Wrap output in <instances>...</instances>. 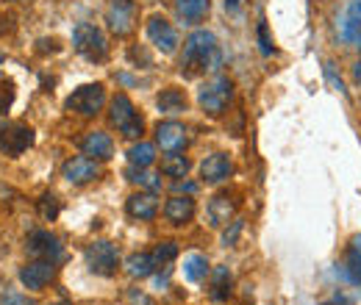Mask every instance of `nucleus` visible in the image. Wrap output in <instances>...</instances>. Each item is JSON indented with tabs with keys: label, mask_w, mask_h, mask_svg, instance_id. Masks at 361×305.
Here are the masks:
<instances>
[{
	"label": "nucleus",
	"mask_w": 361,
	"mask_h": 305,
	"mask_svg": "<svg viewBox=\"0 0 361 305\" xmlns=\"http://www.w3.org/2000/svg\"><path fill=\"white\" fill-rule=\"evenodd\" d=\"M223 56H220V44L212 31H195L189 34V39L183 44V56H180V70L186 75L195 73H214L220 67Z\"/></svg>",
	"instance_id": "nucleus-1"
},
{
	"label": "nucleus",
	"mask_w": 361,
	"mask_h": 305,
	"mask_svg": "<svg viewBox=\"0 0 361 305\" xmlns=\"http://www.w3.org/2000/svg\"><path fill=\"white\" fill-rule=\"evenodd\" d=\"M231 97H233V84H231V78H226V75H217V78L206 81L203 87L197 89V103H200V108L209 117H220L228 108Z\"/></svg>",
	"instance_id": "nucleus-2"
},
{
	"label": "nucleus",
	"mask_w": 361,
	"mask_h": 305,
	"mask_svg": "<svg viewBox=\"0 0 361 305\" xmlns=\"http://www.w3.org/2000/svg\"><path fill=\"white\" fill-rule=\"evenodd\" d=\"M73 44H75V50H78L84 58H90V61H106V56H109V42H106L103 31H100L97 25H92V23H78V25H75V31H73Z\"/></svg>",
	"instance_id": "nucleus-3"
},
{
	"label": "nucleus",
	"mask_w": 361,
	"mask_h": 305,
	"mask_svg": "<svg viewBox=\"0 0 361 305\" xmlns=\"http://www.w3.org/2000/svg\"><path fill=\"white\" fill-rule=\"evenodd\" d=\"M109 120H111V125L123 133L126 139H139V136H142V128H145V123H142V117L136 114L134 103H131L128 94H117V97L111 100V114H109Z\"/></svg>",
	"instance_id": "nucleus-4"
},
{
	"label": "nucleus",
	"mask_w": 361,
	"mask_h": 305,
	"mask_svg": "<svg viewBox=\"0 0 361 305\" xmlns=\"http://www.w3.org/2000/svg\"><path fill=\"white\" fill-rule=\"evenodd\" d=\"M136 17H139L136 0H111L106 8V25L114 37H128L136 28Z\"/></svg>",
	"instance_id": "nucleus-5"
},
{
	"label": "nucleus",
	"mask_w": 361,
	"mask_h": 305,
	"mask_svg": "<svg viewBox=\"0 0 361 305\" xmlns=\"http://www.w3.org/2000/svg\"><path fill=\"white\" fill-rule=\"evenodd\" d=\"M34 144V128L23 123H0V153L8 158L23 156Z\"/></svg>",
	"instance_id": "nucleus-6"
},
{
	"label": "nucleus",
	"mask_w": 361,
	"mask_h": 305,
	"mask_svg": "<svg viewBox=\"0 0 361 305\" xmlns=\"http://www.w3.org/2000/svg\"><path fill=\"white\" fill-rule=\"evenodd\" d=\"M87 266H90L94 275H103V278H111L117 275V266H120V250L111 244V242H92L84 253Z\"/></svg>",
	"instance_id": "nucleus-7"
},
{
	"label": "nucleus",
	"mask_w": 361,
	"mask_h": 305,
	"mask_svg": "<svg viewBox=\"0 0 361 305\" xmlns=\"http://www.w3.org/2000/svg\"><path fill=\"white\" fill-rule=\"evenodd\" d=\"M103 103H106V89L100 84H87L67 97V108L81 114V117H94L103 108Z\"/></svg>",
	"instance_id": "nucleus-8"
},
{
	"label": "nucleus",
	"mask_w": 361,
	"mask_h": 305,
	"mask_svg": "<svg viewBox=\"0 0 361 305\" xmlns=\"http://www.w3.org/2000/svg\"><path fill=\"white\" fill-rule=\"evenodd\" d=\"M25 247H28V253H31L34 259H39V261L59 263L64 259V247H61V242H59L50 230H34V233L28 236Z\"/></svg>",
	"instance_id": "nucleus-9"
},
{
	"label": "nucleus",
	"mask_w": 361,
	"mask_h": 305,
	"mask_svg": "<svg viewBox=\"0 0 361 305\" xmlns=\"http://www.w3.org/2000/svg\"><path fill=\"white\" fill-rule=\"evenodd\" d=\"M53 278H56V263L53 261H39V259H37V261L25 263V266L20 269L23 286H28V289H34V292L45 289Z\"/></svg>",
	"instance_id": "nucleus-10"
},
{
	"label": "nucleus",
	"mask_w": 361,
	"mask_h": 305,
	"mask_svg": "<svg viewBox=\"0 0 361 305\" xmlns=\"http://www.w3.org/2000/svg\"><path fill=\"white\" fill-rule=\"evenodd\" d=\"M147 37H150V42L156 44L161 53H176V47H178V34H176V28L164 17H150Z\"/></svg>",
	"instance_id": "nucleus-11"
},
{
	"label": "nucleus",
	"mask_w": 361,
	"mask_h": 305,
	"mask_svg": "<svg viewBox=\"0 0 361 305\" xmlns=\"http://www.w3.org/2000/svg\"><path fill=\"white\" fill-rule=\"evenodd\" d=\"M61 175H64L70 183L84 186V183H90V180H94V178L100 175V167L94 164V158H90V156H75V158H70V161L64 164Z\"/></svg>",
	"instance_id": "nucleus-12"
},
{
	"label": "nucleus",
	"mask_w": 361,
	"mask_h": 305,
	"mask_svg": "<svg viewBox=\"0 0 361 305\" xmlns=\"http://www.w3.org/2000/svg\"><path fill=\"white\" fill-rule=\"evenodd\" d=\"M156 142L164 153H180L186 147V128L176 120H167L156 128Z\"/></svg>",
	"instance_id": "nucleus-13"
},
{
	"label": "nucleus",
	"mask_w": 361,
	"mask_h": 305,
	"mask_svg": "<svg viewBox=\"0 0 361 305\" xmlns=\"http://www.w3.org/2000/svg\"><path fill=\"white\" fill-rule=\"evenodd\" d=\"M339 37L345 42H359L361 37V0H350L339 20Z\"/></svg>",
	"instance_id": "nucleus-14"
},
{
	"label": "nucleus",
	"mask_w": 361,
	"mask_h": 305,
	"mask_svg": "<svg viewBox=\"0 0 361 305\" xmlns=\"http://www.w3.org/2000/svg\"><path fill=\"white\" fill-rule=\"evenodd\" d=\"M231 173H233V164H231L226 153H214L200 164V178L206 183H223Z\"/></svg>",
	"instance_id": "nucleus-15"
},
{
	"label": "nucleus",
	"mask_w": 361,
	"mask_h": 305,
	"mask_svg": "<svg viewBox=\"0 0 361 305\" xmlns=\"http://www.w3.org/2000/svg\"><path fill=\"white\" fill-rule=\"evenodd\" d=\"M233 211H236V203L228 197V194H217L212 197L209 208H206V217L212 228H226L228 222H233Z\"/></svg>",
	"instance_id": "nucleus-16"
},
{
	"label": "nucleus",
	"mask_w": 361,
	"mask_h": 305,
	"mask_svg": "<svg viewBox=\"0 0 361 305\" xmlns=\"http://www.w3.org/2000/svg\"><path fill=\"white\" fill-rule=\"evenodd\" d=\"M81 150H84V156H90V158L106 161V158H111V153H114V142H111L109 133L92 131L90 136L81 142Z\"/></svg>",
	"instance_id": "nucleus-17"
},
{
	"label": "nucleus",
	"mask_w": 361,
	"mask_h": 305,
	"mask_svg": "<svg viewBox=\"0 0 361 305\" xmlns=\"http://www.w3.org/2000/svg\"><path fill=\"white\" fill-rule=\"evenodd\" d=\"M126 211L134 219H142V222H150V219L159 214V200L153 194H131L128 203H126Z\"/></svg>",
	"instance_id": "nucleus-18"
},
{
	"label": "nucleus",
	"mask_w": 361,
	"mask_h": 305,
	"mask_svg": "<svg viewBox=\"0 0 361 305\" xmlns=\"http://www.w3.org/2000/svg\"><path fill=\"white\" fill-rule=\"evenodd\" d=\"M164 217L173 225H186L195 217V200L192 197H170L164 206Z\"/></svg>",
	"instance_id": "nucleus-19"
},
{
	"label": "nucleus",
	"mask_w": 361,
	"mask_h": 305,
	"mask_svg": "<svg viewBox=\"0 0 361 305\" xmlns=\"http://www.w3.org/2000/svg\"><path fill=\"white\" fill-rule=\"evenodd\" d=\"M156 103H159V108L164 114H180V111H186V94L176 87L161 89V94L156 97Z\"/></svg>",
	"instance_id": "nucleus-20"
},
{
	"label": "nucleus",
	"mask_w": 361,
	"mask_h": 305,
	"mask_svg": "<svg viewBox=\"0 0 361 305\" xmlns=\"http://www.w3.org/2000/svg\"><path fill=\"white\" fill-rule=\"evenodd\" d=\"M153 269H156V261H153L150 253H134V256L126 259V272H128L131 278H136V280L147 278Z\"/></svg>",
	"instance_id": "nucleus-21"
},
{
	"label": "nucleus",
	"mask_w": 361,
	"mask_h": 305,
	"mask_svg": "<svg viewBox=\"0 0 361 305\" xmlns=\"http://www.w3.org/2000/svg\"><path fill=\"white\" fill-rule=\"evenodd\" d=\"M206 275H209V261H206V256L192 253V256L183 259V278H186V280L200 283V280H206Z\"/></svg>",
	"instance_id": "nucleus-22"
},
{
	"label": "nucleus",
	"mask_w": 361,
	"mask_h": 305,
	"mask_svg": "<svg viewBox=\"0 0 361 305\" xmlns=\"http://www.w3.org/2000/svg\"><path fill=\"white\" fill-rule=\"evenodd\" d=\"M128 161H131V167H150L156 161V147L147 142H136L128 150Z\"/></svg>",
	"instance_id": "nucleus-23"
},
{
	"label": "nucleus",
	"mask_w": 361,
	"mask_h": 305,
	"mask_svg": "<svg viewBox=\"0 0 361 305\" xmlns=\"http://www.w3.org/2000/svg\"><path fill=\"white\" fill-rule=\"evenodd\" d=\"M178 14L189 23H200L209 14V0H178Z\"/></svg>",
	"instance_id": "nucleus-24"
},
{
	"label": "nucleus",
	"mask_w": 361,
	"mask_h": 305,
	"mask_svg": "<svg viewBox=\"0 0 361 305\" xmlns=\"http://www.w3.org/2000/svg\"><path fill=\"white\" fill-rule=\"evenodd\" d=\"M212 300H228V294H231V272H228V266H220V269H214V278H212Z\"/></svg>",
	"instance_id": "nucleus-25"
},
{
	"label": "nucleus",
	"mask_w": 361,
	"mask_h": 305,
	"mask_svg": "<svg viewBox=\"0 0 361 305\" xmlns=\"http://www.w3.org/2000/svg\"><path fill=\"white\" fill-rule=\"evenodd\" d=\"M161 173L170 175V178H183L189 173V158L178 156V153H167L164 161H161Z\"/></svg>",
	"instance_id": "nucleus-26"
},
{
	"label": "nucleus",
	"mask_w": 361,
	"mask_h": 305,
	"mask_svg": "<svg viewBox=\"0 0 361 305\" xmlns=\"http://www.w3.org/2000/svg\"><path fill=\"white\" fill-rule=\"evenodd\" d=\"M128 180L145 186V189H150V192H159V189H161V178L147 173V167H131V170H128Z\"/></svg>",
	"instance_id": "nucleus-27"
},
{
	"label": "nucleus",
	"mask_w": 361,
	"mask_h": 305,
	"mask_svg": "<svg viewBox=\"0 0 361 305\" xmlns=\"http://www.w3.org/2000/svg\"><path fill=\"white\" fill-rule=\"evenodd\" d=\"M150 256H153L156 266H167V263L178 256V244H176V242H161Z\"/></svg>",
	"instance_id": "nucleus-28"
},
{
	"label": "nucleus",
	"mask_w": 361,
	"mask_h": 305,
	"mask_svg": "<svg viewBox=\"0 0 361 305\" xmlns=\"http://www.w3.org/2000/svg\"><path fill=\"white\" fill-rule=\"evenodd\" d=\"M37 206H39V217L45 219V222H53V219L59 217V208H61L59 200H56L53 194H42Z\"/></svg>",
	"instance_id": "nucleus-29"
},
{
	"label": "nucleus",
	"mask_w": 361,
	"mask_h": 305,
	"mask_svg": "<svg viewBox=\"0 0 361 305\" xmlns=\"http://www.w3.org/2000/svg\"><path fill=\"white\" fill-rule=\"evenodd\" d=\"M11 103H14V84L0 78V114H6L11 108Z\"/></svg>",
	"instance_id": "nucleus-30"
},
{
	"label": "nucleus",
	"mask_w": 361,
	"mask_h": 305,
	"mask_svg": "<svg viewBox=\"0 0 361 305\" xmlns=\"http://www.w3.org/2000/svg\"><path fill=\"white\" fill-rule=\"evenodd\" d=\"M0 305H37L31 297H25V294H20V292H11V289H6V292H0Z\"/></svg>",
	"instance_id": "nucleus-31"
},
{
	"label": "nucleus",
	"mask_w": 361,
	"mask_h": 305,
	"mask_svg": "<svg viewBox=\"0 0 361 305\" xmlns=\"http://www.w3.org/2000/svg\"><path fill=\"white\" fill-rule=\"evenodd\" d=\"M259 42H262V53H264V56H272V53H275L270 34H267V23H264V20L259 23Z\"/></svg>",
	"instance_id": "nucleus-32"
},
{
	"label": "nucleus",
	"mask_w": 361,
	"mask_h": 305,
	"mask_svg": "<svg viewBox=\"0 0 361 305\" xmlns=\"http://www.w3.org/2000/svg\"><path fill=\"white\" fill-rule=\"evenodd\" d=\"M239 233H242V219H233L231 222V230L226 228V233H223V244H236Z\"/></svg>",
	"instance_id": "nucleus-33"
},
{
	"label": "nucleus",
	"mask_w": 361,
	"mask_h": 305,
	"mask_svg": "<svg viewBox=\"0 0 361 305\" xmlns=\"http://www.w3.org/2000/svg\"><path fill=\"white\" fill-rule=\"evenodd\" d=\"M195 189H197V186H195V183H189V180H176V192H189V194H192Z\"/></svg>",
	"instance_id": "nucleus-34"
},
{
	"label": "nucleus",
	"mask_w": 361,
	"mask_h": 305,
	"mask_svg": "<svg viewBox=\"0 0 361 305\" xmlns=\"http://www.w3.org/2000/svg\"><path fill=\"white\" fill-rule=\"evenodd\" d=\"M353 81L361 87V61H356V64H353Z\"/></svg>",
	"instance_id": "nucleus-35"
},
{
	"label": "nucleus",
	"mask_w": 361,
	"mask_h": 305,
	"mask_svg": "<svg viewBox=\"0 0 361 305\" xmlns=\"http://www.w3.org/2000/svg\"><path fill=\"white\" fill-rule=\"evenodd\" d=\"M239 6H242V0H226L228 11H239Z\"/></svg>",
	"instance_id": "nucleus-36"
},
{
	"label": "nucleus",
	"mask_w": 361,
	"mask_h": 305,
	"mask_svg": "<svg viewBox=\"0 0 361 305\" xmlns=\"http://www.w3.org/2000/svg\"><path fill=\"white\" fill-rule=\"evenodd\" d=\"M0 61H3V53H0Z\"/></svg>",
	"instance_id": "nucleus-37"
},
{
	"label": "nucleus",
	"mask_w": 361,
	"mask_h": 305,
	"mask_svg": "<svg viewBox=\"0 0 361 305\" xmlns=\"http://www.w3.org/2000/svg\"><path fill=\"white\" fill-rule=\"evenodd\" d=\"M359 47H361V37H359Z\"/></svg>",
	"instance_id": "nucleus-38"
}]
</instances>
